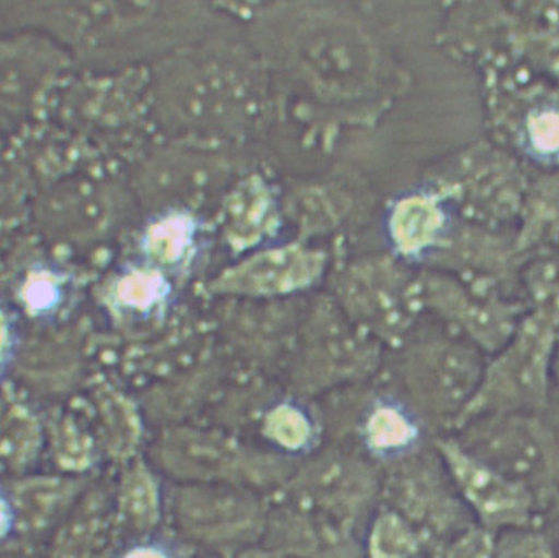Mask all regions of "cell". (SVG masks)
<instances>
[{
    "label": "cell",
    "instance_id": "cell-3",
    "mask_svg": "<svg viewBox=\"0 0 559 558\" xmlns=\"http://www.w3.org/2000/svg\"><path fill=\"white\" fill-rule=\"evenodd\" d=\"M374 438L383 444H397L407 439L409 429L407 423L394 412L378 413L372 425Z\"/></svg>",
    "mask_w": 559,
    "mask_h": 558
},
{
    "label": "cell",
    "instance_id": "cell-5",
    "mask_svg": "<svg viewBox=\"0 0 559 558\" xmlns=\"http://www.w3.org/2000/svg\"><path fill=\"white\" fill-rule=\"evenodd\" d=\"M533 140L543 151H555L559 146V118L544 115L532 126Z\"/></svg>",
    "mask_w": 559,
    "mask_h": 558
},
{
    "label": "cell",
    "instance_id": "cell-4",
    "mask_svg": "<svg viewBox=\"0 0 559 558\" xmlns=\"http://www.w3.org/2000/svg\"><path fill=\"white\" fill-rule=\"evenodd\" d=\"M275 431L280 438L290 444L304 441L307 426L301 416L292 409H284L275 416Z\"/></svg>",
    "mask_w": 559,
    "mask_h": 558
},
{
    "label": "cell",
    "instance_id": "cell-2",
    "mask_svg": "<svg viewBox=\"0 0 559 558\" xmlns=\"http://www.w3.org/2000/svg\"><path fill=\"white\" fill-rule=\"evenodd\" d=\"M441 226L440 211L426 199H409L395 211L393 234L404 252H415L432 241Z\"/></svg>",
    "mask_w": 559,
    "mask_h": 558
},
{
    "label": "cell",
    "instance_id": "cell-1",
    "mask_svg": "<svg viewBox=\"0 0 559 558\" xmlns=\"http://www.w3.org/2000/svg\"><path fill=\"white\" fill-rule=\"evenodd\" d=\"M323 256L299 248L259 256L230 272L221 282L228 292L272 294L295 290L318 277Z\"/></svg>",
    "mask_w": 559,
    "mask_h": 558
}]
</instances>
